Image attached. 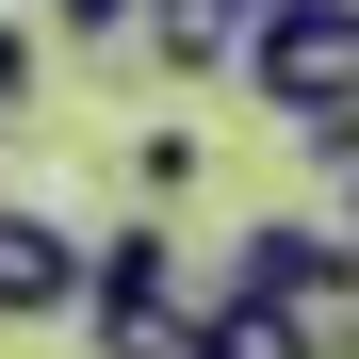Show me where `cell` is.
I'll return each mask as SVG.
<instances>
[{"label":"cell","instance_id":"7a4b0ae2","mask_svg":"<svg viewBox=\"0 0 359 359\" xmlns=\"http://www.w3.org/2000/svg\"><path fill=\"white\" fill-rule=\"evenodd\" d=\"M0 327H82V229L0 196Z\"/></svg>","mask_w":359,"mask_h":359},{"label":"cell","instance_id":"52a82bcc","mask_svg":"<svg viewBox=\"0 0 359 359\" xmlns=\"http://www.w3.org/2000/svg\"><path fill=\"white\" fill-rule=\"evenodd\" d=\"M33 82H49V33H17V17H0V114H33Z\"/></svg>","mask_w":359,"mask_h":359},{"label":"cell","instance_id":"8992f818","mask_svg":"<svg viewBox=\"0 0 359 359\" xmlns=\"http://www.w3.org/2000/svg\"><path fill=\"white\" fill-rule=\"evenodd\" d=\"M131 196H147V212L196 196V131H131Z\"/></svg>","mask_w":359,"mask_h":359},{"label":"cell","instance_id":"277c9868","mask_svg":"<svg viewBox=\"0 0 359 359\" xmlns=\"http://www.w3.org/2000/svg\"><path fill=\"white\" fill-rule=\"evenodd\" d=\"M98 359H212V294H82Z\"/></svg>","mask_w":359,"mask_h":359},{"label":"cell","instance_id":"6da1fadb","mask_svg":"<svg viewBox=\"0 0 359 359\" xmlns=\"http://www.w3.org/2000/svg\"><path fill=\"white\" fill-rule=\"evenodd\" d=\"M245 82L278 131H327V114H359V0H262V33H245Z\"/></svg>","mask_w":359,"mask_h":359},{"label":"cell","instance_id":"5b68a950","mask_svg":"<svg viewBox=\"0 0 359 359\" xmlns=\"http://www.w3.org/2000/svg\"><path fill=\"white\" fill-rule=\"evenodd\" d=\"M212 359H343L294 294H245V278H212Z\"/></svg>","mask_w":359,"mask_h":359},{"label":"cell","instance_id":"3957f363","mask_svg":"<svg viewBox=\"0 0 359 359\" xmlns=\"http://www.w3.org/2000/svg\"><path fill=\"white\" fill-rule=\"evenodd\" d=\"M245 33H262V0H147V66L163 82H229V66H245Z\"/></svg>","mask_w":359,"mask_h":359},{"label":"cell","instance_id":"ba28073f","mask_svg":"<svg viewBox=\"0 0 359 359\" xmlns=\"http://www.w3.org/2000/svg\"><path fill=\"white\" fill-rule=\"evenodd\" d=\"M343 229H359V163H343Z\"/></svg>","mask_w":359,"mask_h":359}]
</instances>
